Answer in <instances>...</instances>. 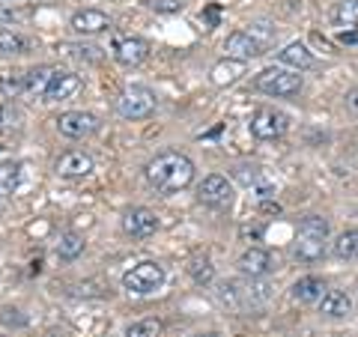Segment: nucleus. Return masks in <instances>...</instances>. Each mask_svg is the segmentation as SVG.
I'll return each mask as SVG.
<instances>
[{"label":"nucleus","instance_id":"f03ea898","mask_svg":"<svg viewBox=\"0 0 358 337\" xmlns=\"http://www.w3.org/2000/svg\"><path fill=\"white\" fill-rule=\"evenodd\" d=\"M254 84L260 93L275 96V99H289L301 93V75L293 69H281V66H268L254 78Z\"/></svg>","mask_w":358,"mask_h":337},{"label":"nucleus","instance_id":"c756f323","mask_svg":"<svg viewBox=\"0 0 358 337\" xmlns=\"http://www.w3.org/2000/svg\"><path fill=\"white\" fill-rule=\"evenodd\" d=\"M66 51H69V57H75V60H87V63L102 60V51H99L96 45H66Z\"/></svg>","mask_w":358,"mask_h":337},{"label":"nucleus","instance_id":"b1692460","mask_svg":"<svg viewBox=\"0 0 358 337\" xmlns=\"http://www.w3.org/2000/svg\"><path fill=\"white\" fill-rule=\"evenodd\" d=\"M27 51V39L15 30H0V54L3 57H18Z\"/></svg>","mask_w":358,"mask_h":337},{"label":"nucleus","instance_id":"ddd939ff","mask_svg":"<svg viewBox=\"0 0 358 337\" xmlns=\"http://www.w3.org/2000/svg\"><path fill=\"white\" fill-rule=\"evenodd\" d=\"M78 36H99L110 27V18L102 13V9H78L72 15V24H69Z\"/></svg>","mask_w":358,"mask_h":337},{"label":"nucleus","instance_id":"5701e85b","mask_svg":"<svg viewBox=\"0 0 358 337\" xmlns=\"http://www.w3.org/2000/svg\"><path fill=\"white\" fill-rule=\"evenodd\" d=\"M334 24L343 30H358V0H341L334 9Z\"/></svg>","mask_w":358,"mask_h":337},{"label":"nucleus","instance_id":"f3484780","mask_svg":"<svg viewBox=\"0 0 358 337\" xmlns=\"http://www.w3.org/2000/svg\"><path fill=\"white\" fill-rule=\"evenodd\" d=\"M317 305H320V313H322V317H334V320H341V317H346V313L352 310L350 296L341 293V289H326Z\"/></svg>","mask_w":358,"mask_h":337},{"label":"nucleus","instance_id":"7ed1b4c3","mask_svg":"<svg viewBox=\"0 0 358 337\" xmlns=\"http://www.w3.org/2000/svg\"><path fill=\"white\" fill-rule=\"evenodd\" d=\"M162 284H164V268L155 260H143L122 275V287L134 296H150L155 289H162Z\"/></svg>","mask_w":358,"mask_h":337},{"label":"nucleus","instance_id":"c85d7f7f","mask_svg":"<svg viewBox=\"0 0 358 337\" xmlns=\"http://www.w3.org/2000/svg\"><path fill=\"white\" fill-rule=\"evenodd\" d=\"M322 251H326V242H313V239H299L296 242V257L301 263H313V260H320Z\"/></svg>","mask_w":358,"mask_h":337},{"label":"nucleus","instance_id":"9d476101","mask_svg":"<svg viewBox=\"0 0 358 337\" xmlns=\"http://www.w3.org/2000/svg\"><path fill=\"white\" fill-rule=\"evenodd\" d=\"M81 87H84L81 75L57 69V72H54V78L48 81V87H45V93H42V96H45V102H63V99H72Z\"/></svg>","mask_w":358,"mask_h":337},{"label":"nucleus","instance_id":"bb28decb","mask_svg":"<svg viewBox=\"0 0 358 337\" xmlns=\"http://www.w3.org/2000/svg\"><path fill=\"white\" fill-rule=\"evenodd\" d=\"M188 275L194 278V284H212V278H215V266H212L209 257H194L192 263H188Z\"/></svg>","mask_w":358,"mask_h":337},{"label":"nucleus","instance_id":"72a5a7b5","mask_svg":"<svg viewBox=\"0 0 358 337\" xmlns=\"http://www.w3.org/2000/svg\"><path fill=\"white\" fill-rule=\"evenodd\" d=\"M341 42H346V45H358V30H343V33H341Z\"/></svg>","mask_w":358,"mask_h":337},{"label":"nucleus","instance_id":"4468645a","mask_svg":"<svg viewBox=\"0 0 358 337\" xmlns=\"http://www.w3.org/2000/svg\"><path fill=\"white\" fill-rule=\"evenodd\" d=\"M239 272L245 275V278H266L268 272H272V254H268V251H263V248H248V251H245L242 257H239Z\"/></svg>","mask_w":358,"mask_h":337},{"label":"nucleus","instance_id":"9b49d317","mask_svg":"<svg viewBox=\"0 0 358 337\" xmlns=\"http://www.w3.org/2000/svg\"><path fill=\"white\" fill-rule=\"evenodd\" d=\"M233 176H236L245 188H251L257 197H263V200L275 194V182L263 173V167H257V164H239V167H233Z\"/></svg>","mask_w":358,"mask_h":337},{"label":"nucleus","instance_id":"a878e982","mask_svg":"<svg viewBox=\"0 0 358 337\" xmlns=\"http://www.w3.org/2000/svg\"><path fill=\"white\" fill-rule=\"evenodd\" d=\"M54 66H39V69H30L27 75H24V87L30 89V93H45V87H48V81L54 78Z\"/></svg>","mask_w":358,"mask_h":337},{"label":"nucleus","instance_id":"6ab92c4d","mask_svg":"<svg viewBox=\"0 0 358 337\" xmlns=\"http://www.w3.org/2000/svg\"><path fill=\"white\" fill-rule=\"evenodd\" d=\"M322 293H326V284H322L320 278H313V275L299 278L293 284V299L301 301V305H313V301H320Z\"/></svg>","mask_w":358,"mask_h":337},{"label":"nucleus","instance_id":"412c9836","mask_svg":"<svg viewBox=\"0 0 358 337\" xmlns=\"http://www.w3.org/2000/svg\"><path fill=\"white\" fill-rule=\"evenodd\" d=\"M331 257L334 260H355L358 257V230H343L338 239L331 242Z\"/></svg>","mask_w":358,"mask_h":337},{"label":"nucleus","instance_id":"f257e3e1","mask_svg":"<svg viewBox=\"0 0 358 337\" xmlns=\"http://www.w3.org/2000/svg\"><path fill=\"white\" fill-rule=\"evenodd\" d=\"M147 179L164 194H176L194 182V162L182 152H162L147 164Z\"/></svg>","mask_w":358,"mask_h":337},{"label":"nucleus","instance_id":"4be33fe9","mask_svg":"<svg viewBox=\"0 0 358 337\" xmlns=\"http://www.w3.org/2000/svg\"><path fill=\"white\" fill-rule=\"evenodd\" d=\"M54 251H57L60 260H78V257L84 254V236H78V233H72V230L63 233Z\"/></svg>","mask_w":358,"mask_h":337},{"label":"nucleus","instance_id":"dca6fc26","mask_svg":"<svg viewBox=\"0 0 358 337\" xmlns=\"http://www.w3.org/2000/svg\"><path fill=\"white\" fill-rule=\"evenodd\" d=\"M278 63L287 66V69H293V72H305L313 66V54L305 42H289L278 51Z\"/></svg>","mask_w":358,"mask_h":337},{"label":"nucleus","instance_id":"f704fd0d","mask_svg":"<svg viewBox=\"0 0 358 337\" xmlns=\"http://www.w3.org/2000/svg\"><path fill=\"white\" fill-rule=\"evenodd\" d=\"M197 337H218V334H197Z\"/></svg>","mask_w":358,"mask_h":337},{"label":"nucleus","instance_id":"20e7f679","mask_svg":"<svg viewBox=\"0 0 358 337\" xmlns=\"http://www.w3.org/2000/svg\"><path fill=\"white\" fill-rule=\"evenodd\" d=\"M117 110L122 120H147L155 110V93L147 87H126L117 99Z\"/></svg>","mask_w":358,"mask_h":337},{"label":"nucleus","instance_id":"f8f14e48","mask_svg":"<svg viewBox=\"0 0 358 337\" xmlns=\"http://www.w3.org/2000/svg\"><path fill=\"white\" fill-rule=\"evenodd\" d=\"M224 51H227V57H233V60L248 63L254 57H260L266 48L254 36H248L245 30H236V33H230V36H227V42H224Z\"/></svg>","mask_w":358,"mask_h":337},{"label":"nucleus","instance_id":"a211bd4d","mask_svg":"<svg viewBox=\"0 0 358 337\" xmlns=\"http://www.w3.org/2000/svg\"><path fill=\"white\" fill-rule=\"evenodd\" d=\"M242 75H245V63L242 60H233V57H224L221 63L212 66V84H215V87L236 84Z\"/></svg>","mask_w":358,"mask_h":337},{"label":"nucleus","instance_id":"6e6552de","mask_svg":"<svg viewBox=\"0 0 358 337\" xmlns=\"http://www.w3.org/2000/svg\"><path fill=\"white\" fill-rule=\"evenodd\" d=\"M110 54H114V60L122 66H141L150 57V45L141 36H117L114 45H110Z\"/></svg>","mask_w":358,"mask_h":337},{"label":"nucleus","instance_id":"7c9ffc66","mask_svg":"<svg viewBox=\"0 0 358 337\" xmlns=\"http://www.w3.org/2000/svg\"><path fill=\"white\" fill-rule=\"evenodd\" d=\"M245 33H248V36H254L257 42L263 45V48L275 39V27H272V24H266V21H254V24H248V30H245Z\"/></svg>","mask_w":358,"mask_h":337},{"label":"nucleus","instance_id":"423d86ee","mask_svg":"<svg viewBox=\"0 0 358 337\" xmlns=\"http://www.w3.org/2000/svg\"><path fill=\"white\" fill-rule=\"evenodd\" d=\"M197 197H200V203H206V206H230L233 203V185L227 182V176H221V173H209L203 176L197 182Z\"/></svg>","mask_w":358,"mask_h":337},{"label":"nucleus","instance_id":"1a4fd4ad","mask_svg":"<svg viewBox=\"0 0 358 337\" xmlns=\"http://www.w3.org/2000/svg\"><path fill=\"white\" fill-rule=\"evenodd\" d=\"M122 230L134 239H147L159 230V218H155V212L147 209V206H131L126 215H122Z\"/></svg>","mask_w":358,"mask_h":337},{"label":"nucleus","instance_id":"2eb2a0df","mask_svg":"<svg viewBox=\"0 0 358 337\" xmlns=\"http://www.w3.org/2000/svg\"><path fill=\"white\" fill-rule=\"evenodd\" d=\"M57 173L63 179H84V176L93 173V159L81 150H72L57 162Z\"/></svg>","mask_w":358,"mask_h":337},{"label":"nucleus","instance_id":"cd10ccee","mask_svg":"<svg viewBox=\"0 0 358 337\" xmlns=\"http://www.w3.org/2000/svg\"><path fill=\"white\" fill-rule=\"evenodd\" d=\"M164 334V322L162 320H138L126 329V337H162Z\"/></svg>","mask_w":358,"mask_h":337},{"label":"nucleus","instance_id":"0eeeda50","mask_svg":"<svg viewBox=\"0 0 358 337\" xmlns=\"http://www.w3.org/2000/svg\"><path fill=\"white\" fill-rule=\"evenodd\" d=\"M102 120L90 110H66V114L57 117V129L63 138H87V134H96Z\"/></svg>","mask_w":358,"mask_h":337},{"label":"nucleus","instance_id":"473e14b6","mask_svg":"<svg viewBox=\"0 0 358 337\" xmlns=\"http://www.w3.org/2000/svg\"><path fill=\"white\" fill-rule=\"evenodd\" d=\"M343 105H346V110H350V114H355V117H358V87H355V89H350V93H346Z\"/></svg>","mask_w":358,"mask_h":337},{"label":"nucleus","instance_id":"aec40b11","mask_svg":"<svg viewBox=\"0 0 358 337\" xmlns=\"http://www.w3.org/2000/svg\"><path fill=\"white\" fill-rule=\"evenodd\" d=\"M299 239H313V242H326L329 239V221L322 215H305L299 221Z\"/></svg>","mask_w":358,"mask_h":337},{"label":"nucleus","instance_id":"393cba45","mask_svg":"<svg viewBox=\"0 0 358 337\" xmlns=\"http://www.w3.org/2000/svg\"><path fill=\"white\" fill-rule=\"evenodd\" d=\"M21 179V164L18 162H0V197L13 194Z\"/></svg>","mask_w":358,"mask_h":337},{"label":"nucleus","instance_id":"2f4dec72","mask_svg":"<svg viewBox=\"0 0 358 337\" xmlns=\"http://www.w3.org/2000/svg\"><path fill=\"white\" fill-rule=\"evenodd\" d=\"M150 6L159 9V13H176L182 3H179V0H150Z\"/></svg>","mask_w":358,"mask_h":337},{"label":"nucleus","instance_id":"39448f33","mask_svg":"<svg viewBox=\"0 0 358 337\" xmlns=\"http://www.w3.org/2000/svg\"><path fill=\"white\" fill-rule=\"evenodd\" d=\"M287 129H289V117L284 114V110L260 108L251 117V134H254L257 141H278Z\"/></svg>","mask_w":358,"mask_h":337}]
</instances>
